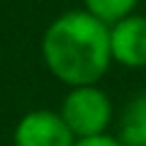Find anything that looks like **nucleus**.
<instances>
[{
  "mask_svg": "<svg viewBox=\"0 0 146 146\" xmlns=\"http://www.w3.org/2000/svg\"><path fill=\"white\" fill-rule=\"evenodd\" d=\"M42 61L66 88L100 83L112 66L110 25L83 7L61 12L42 34Z\"/></svg>",
  "mask_w": 146,
  "mask_h": 146,
  "instance_id": "f257e3e1",
  "label": "nucleus"
},
{
  "mask_svg": "<svg viewBox=\"0 0 146 146\" xmlns=\"http://www.w3.org/2000/svg\"><path fill=\"white\" fill-rule=\"evenodd\" d=\"M58 112H61L63 122L68 124V129L73 131L76 139L110 134V127L115 119L112 100L98 83L68 88Z\"/></svg>",
  "mask_w": 146,
  "mask_h": 146,
  "instance_id": "f03ea898",
  "label": "nucleus"
},
{
  "mask_svg": "<svg viewBox=\"0 0 146 146\" xmlns=\"http://www.w3.org/2000/svg\"><path fill=\"white\" fill-rule=\"evenodd\" d=\"M15 146H73L76 136L58 110H29L20 117L12 131Z\"/></svg>",
  "mask_w": 146,
  "mask_h": 146,
  "instance_id": "7ed1b4c3",
  "label": "nucleus"
},
{
  "mask_svg": "<svg viewBox=\"0 0 146 146\" xmlns=\"http://www.w3.org/2000/svg\"><path fill=\"white\" fill-rule=\"evenodd\" d=\"M110 54L122 68H146V15L131 12L110 25Z\"/></svg>",
  "mask_w": 146,
  "mask_h": 146,
  "instance_id": "20e7f679",
  "label": "nucleus"
},
{
  "mask_svg": "<svg viewBox=\"0 0 146 146\" xmlns=\"http://www.w3.org/2000/svg\"><path fill=\"white\" fill-rule=\"evenodd\" d=\"M115 136L124 146H146V90L124 105Z\"/></svg>",
  "mask_w": 146,
  "mask_h": 146,
  "instance_id": "39448f33",
  "label": "nucleus"
},
{
  "mask_svg": "<svg viewBox=\"0 0 146 146\" xmlns=\"http://www.w3.org/2000/svg\"><path fill=\"white\" fill-rule=\"evenodd\" d=\"M139 3L141 0H83V10H88L105 25H115L122 17L136 12Z\"/></svg>",
  "mask_w": 146,
  "mask_h": 146,
  "instance_id": "423d86ee",
  "label": "nucleus"
},
{
  "mask_svg": "<svg viewBox=\"0 0 146 146\" xmlns=\"http://www.w3.org/2000/svg\"><path fill=\"white\" fill-rule=\"evenodd\" d=\"M73 146H124V144L112 134H100V136H88V139H76Z\"/></svg>",
  "mask_w": 146,
  "mask_h": 146,
  "instance_id": "0eeeda50",
  "label": "nucleus"
}]
</instances>
